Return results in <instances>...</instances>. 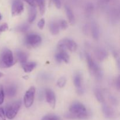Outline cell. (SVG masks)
Wrapping results in <instances>:
<instances>
[{"mask_svg":"<svg viewBox=\"0 0 120 120\" xmlns=\"http://www.w3.org/2000/svg\"><path fill=\"white\" fill-rule=\"evenodd\" d=\"M21 65H22V68L25 72L30 73L35 69L36 66V63L35 62H26L25 63H22Z\"/></svg>","mask_w":120,"mask_h":120,"instance_id":"obj_13","label":"cell"},{"mask_svg":"<svg viewBox=\"0 0 120 120\" xmlns=\"http://www.w3.org/2000/svg\"><path fill=\"white\" fill-rule=\"evenodd\" d=\"M95 55L96 57L100 61L104 60L108 56L107 52L101 48H97L95 51Z\"/></svg>","mask_w":120,"mask_h":120,"instance_id":"obj_14","label":"cell"},{"mask_svg":"<svg viewBox=\"0 0 120 120\" xmlns=\"http://www.w3.org/2000/svg\"><path fill=\"white\" fill-rule=\"evenodd\" d=\"M42 42V38L37 34H29L25 38V43L32 47L38 46Z\"/></svg>","mask_w":120,"mask_h":120,"instance_id":"obj_7","label":"cell"},{"mask_svg":"<svg viewBox=\"0 0 120 120\" xmlns=\"http://www.w3.org/2000/svg\"><path fill=\"white\" fill-rule=\"evenodd\" d=\"M3 76H4V74L0 72V78H1V77H2Z\"/></svg>","mask_w":120,"mask_h":120,"instance_id":"obj_37","label":"cell"},{"mask_svg":"<svg viewBox=\"0 0 120 120\" xmlns=\"http://www.w3.org/2000/svg\"><path fill=\"white\" fill-rule=\"evenodd\" d=\"M1 19H2V16H1V14H0V21H1Z\"/></svg>","mask_w":120,"mask_h":120,"instance_id":"obj_38","label":"cell"},{"mask_svg":"<svg viewBox=\"0 0 120 120\" xmlns=\"http://www.w3.org/2000/svg\"><path fill=\"white\" fill-rule=\"evenodd\" d=\"M111 1V0H101V2H102L103 3L105 4V3H108V2H110Z\"/></svg>","mask_w":120,"mask_h":120,"instance_id":"obj_36","label":"cell"},{"mask_svg":"<svg viewBox=\"0 0 120 120\" xmlns=\"http://www.w3.org/2000/svg\"><path fill=\"white\" fill-rule=\"evenodd\" d=\"M8 29V25H7V23H3L2 25H1L0 26V33L6 31Z\"/></svg>","mask_w":120,"mask_h":120,"instance_id":"obj_29","label":"cell"},{"mask_svg":"<svg viewBox=\"0 0 120 120\" xmlns=\"http://www.w3.org/2000/svg\"><path fill=\"white\" fill-rule=\"evenodd\" d=\"M66 83V79L65 77H62L59 79L57 82V86L59 88H63Z\"/></svg>","mask_w":120,"mask_h":120,"instance_id":"obj_25","label":"cell"},{"mask_svg":"<svg viewBox=\"0 0 120 120\" xmlns=\"http://www.w3.org/2000/svg\"><path fill=\"white\" fill-rule=\"evenodd\" d=\"M14 64V57L12 52L9 49H5L0 55V67L10 68Z\"/></svg>","mask_w":120,"mask_h":120,"instance_id":"obj_3","label":"cell"},{"mask_svg":"<svg viewBox=\"0 0 120 120\" xmlns=\"http://www.w3.org/2000/svg\"><path fill=\"white\" fill-rule=\"evenodd\" d=\"M4 101V91L2 86L0 85V105L3 103Z\"/></svg>","mask_w":120,"mask_h":120,"instance_id":"obj_27","label":"cell"},{"mask_svg":"<svg viewBox=\"0 0 120 120\" xmlns=\"http://www.w3.org/2000/svg\"><path fill=\"white\" fill-rule=\"evenodd\" d=\"M24 1L28 3L29 6H31V7H36V0H24Z\"/></svg>","mask_w":120,"mask_h":120,"instance_id":"obj_32","label":"cell"},{"mask_svg":"<svg viewBox=\"0 0 120 120\" xmlns=\"http://www.w3.org/2000/svg\"><path fill=\"white\" fill-rule=\"evenodd\" d=\"M94 94L96 98L100 103H103L104 102V97L100 89H96L94 91Z\"/></svg>","mask_w":120,"mask_h":120,"instance_id":"obj_21","label":"cell"},{"mask_svg":"<svg viewBox=\"0 0 120 120\" xmlns=\"http://www.w3.org/2000/svg\"><path fill=\"white\" fill-rule=\"evenodd\" d=\"M36 2L39 8L40 12L42 15L44 14L45 12V0H36Z\"/></svg>","mask_w":120,"mask_h":120,"instance_id":"obj_22","label":"cell"},{"mask_svg":"<svg viewBox=\"0 0 120 120\" xmlns=\"http://www.w3.org/2000/svg\"><path fill=\"white\" fill-rule=\"evenodd\" d=\"M60 26L59 23L58 22L54 21V22H52L51 23L49 24V29H50V32L53 35H57L59 34L60 30Z\"/></svg>","mask_w":120,"mask_h":120,"instance_id":"obj_17","label":"cell"},{"mask_svg":"<svg viewBox=\"0 0 120 120\" xmlns=\"http://www.w3.org/2000/svg\"><path fill=\"white\" fill-rule=\"evenodd\" d=\"M45 23V21L44 19H41L39 21L38 23V26L39 28L40 29H42L44 27Z\"/></svg>","mask_w":120,"mask_h":120,"instance_id":"obj_31","label":"cell"},{"mask_svg":"<svg viewBox=\"0 0 120 120\" xmlns=\"http://www.w3.org/2000/svg\"><path fill=\"white\" fill-rule=\"evenodd\" d=\"M65 10L66 12L67 17H68L69 22L70 25H73L75 23V16H74L73 12L72 10L70 9V8L68 6H66L65 7Z\"/></svg>","mask_w":120,"mask_h":120,"instance_id":"obj_19","label":"cell"},{"mask_svg":"<svg viewBox=\"0 0 120 120\" xmlns=\"http://www.w3.org/2000/svg\"><path fill=\"white\" fill-rule=\"evenodd\" d=\"M53 1L56 8L58 9L61 8V0H53Z\"/></svg>","mask_w":120,"mask_h":120,"instance_id":"obj_33","label":"cell"},{"mask_svg":"<svg viewBox=\"0 0 120 120\" xmlns=\"http://www.w3.org/2000/svg\"><path fill=\"white\" fill-rule=\"evenodd\" d=\"M28 28H29V25L27 24H23L22 25H21L20 26H19L17 30L18 31L21 32H25L26 30H28Z\"/></svg>","mask_w":120,"mask_h":120,"instance_id":"obj_26","label":"cell"},{"mask_svg":"<svg viewBox=\"0 0 120 120\" xmlns=\"http://www.w3.org/2000/svg\"><path fill=\"white\" fill-rule=\"evenodd\" d=\"M35 94V88L32 86L25 93V94L23 98L25 106L26 108H29L32 105L34 101Z\"/></svg>","mask_w":120,"mask_h":120,"instance_id":"obj_6","label":"cell"},{"mask_svg":"<svg viewBox=\"0 0 120 120\" xmlns=\"http://www.w3.org/2000/svg\"><path fill=\"white\" fill-rule=\"evenodd\" d=\"M59 26L60 28L62 29H66L68 28V23L65 20H61L59 22Z\"/></svg>","mask_w":120,"mask_h":120,"instance_id":"obj_28","label":"cell"},{"mask_svg":"<svg viewBox=\"0 0 120 120\" xmlns=\"http://www.w3.org/2000/svg\"><path fill=\"white\" fill-rule=\"evenodd\" d=\"M99 28L96 22H93L91 25V34L94 39L97 40L99 38Z\"/></svg>","mask_w":120,"mask_h":120,"instance_id":"obj_20","label":"cell"},{"mask_svg":"<svg viewBox=\"0 0 120 120\" xmlns=\"http://www.w3.org/2000/svg\"><path fill=\"white\" fill-rule=\"evenodd\" d=\"M59 50H64L66 49L71 52L76 51L77 49V44L75 41L69 39H63L59 42L57 45Z\"/></svg>","mask_w":120,"mask_h":120,"instance_id":"obj_5","label":"cell"},{"mask_svg":"<svg viewBox=\"0 0 120 120\" xmlns=\"http://www.w3.org/2000/svg\"><path fill=\"white\" fill-rule=\"evenodd\" d=\"M110 101H111V103H112V104H113L114 105H116L117 103V100H116V98L113 97H110Z\"/></svg>","mask_w":120,"mask_h":120,"instance_id":"obj_34","label":"cell"},{"mask_svg":"<svg viewBox=\"0 0 120 120\" xmlns=\"http://www.w3.org/2000/svg\"><path fill=\"white\" fill-rule=\"evenodd\" d=\"M0 120H6L5 111L2 108L0 107Z\"/></svg>","mask_w":120,"mask_h":120,"instance_id":"obj_30","label":"cell"},{"mask_svg":"<svg viewBox=\"0 0 120 120\" xmlns=\"http://www.w3.org/2000/svg\"><path fill=\"white\" fill-rule=\"evenodd\" d=\"M56 60L60 63L62 62H64L65 63H68L69 60V56L66 50H59V52L55 56Z\"/></svg>","mask_w":120,"mask_h":120,"instance_id":"obj_12","label":"cell"},{"mask_svg":"<svg viewBox=\"0 0 120 120\" xmlns=\"http://www.w3.org/2000/svg\"><path fill=\"white\" fill-rule=\"evenodd\" d=\"M5 92L8 97H10V98L14 97L17 93V89H16V86H15L14 84H11V85L8 86L6 88Z\"/></svg>","mask_w":120,"mask_h":120,"instance_id":"obj_16","label":"cell"},{"mask_svg":"<svg viewBox=\"0 0 120 120\" xmlns=\"http://www.w3.org/2000/svg\"><path fill=\"white\" fill-rule=\"evenodd\" d=\"M120 77H118L117 81H116V86H117V89L120 90Z\"/></svg>","mask_w":120,"mask_h":120,"instance_id":"obj_35","label":"cell"},{"mask_svg":"<svg viewBox=\"0 0 120 120\" xmlns=\"http://www.w3.org/2000/svg\"><path fill=\"white\" fill-rule=\"evenodd\" d=\"M86 107L80 102H74L69 108V112L64 115V117L68 119L84 120L89 117Z\"/></svg>","mask_w":120,"mask_h":120,"instance_id":"obj_1","label":"cell"},{"mask_svg":"<svg viewBox=\"0 0 120 120\" xmlns=\"http://www.w3.org/2000/svg\"><path fill=\"white\" fill-rule=\"evenodd\" d=\"M21 106V101L20 100L15 101L9 104L5 110V116L9 120H12L15 117Z\"/></svg>","mask_w":120,"mask_h":120,"instance_id":"obj_4","label":"cell"},{"mask_svg":"<svg viewBox=\"0 0 120 120\" xmlns=\"http://www.w3.org/2000/svg\"><path fill=\"white\" fill-rule=\"evenodd\" d=\"M86 57L88 67H89V70H90L91 74L94 75L97 80L101 79L102 77H103V73H102L101 69L94 62L91 56L89 53H86Z\"/></svg>","mask_w":120,"mask_h":120,"instance_id":"obj_2","label":"cell"},{"mask_svg":"<svg viewBox=\"0 0 120 120\" xmlns=\"http://www.w3.org/2000/svg\"><path fill=\"white\" fill-rule=\"evenodd\" d=\"M102 110L104 116L107 118H113L116 116V112L112 108L107 104L103 103Z\"/></svg>","mask_w":120,"mask_h":120,"instance_id":"obj_11","label":"cell"},{"mask_svg":"<svg viewBox=\"0 0 120 120\" xmlns=\"http://www.w3.org/2000/svg\"><path fill=\"white\" fill-rule=\"evenodd\" d=\"M42 120H60V119L59 117L54 114H48L44 116L42 118Z\"/></svg>","mask_w":120,"mask_h":120,"instance_id":"obj_24","label":"cell"},{"mask_svg":"<svg viewBox=\"0 0 120 120\" xmlns=\"http://www.w3.org/2000/svg\"><path fill=\"white\" fill-rule=\"evenodd\" d=\"M93 5L91 3H89L87 4L86 7L85 8V12L86 14L87 15V16H90L92 14L93 11Z\"/></svg>","mask_w":120,"mask_h":120,"instance_id":"obj_23","label":"cell"},{"mask_svg":"<svg viewBox=\"0 0 120 120\" xmlns=\"http://www.w3.org/2000/svg\"><path fill=\"white\" fill-rule=\"evenodd\" d=\"M73 82L79 94L83 93V89L82 87V76L80 73H77L73 77Z\"/></svg>","mask_w":120,"mask_h":120,"instance_id":"obj_9","label":"cell"},{"mask_svg":"<svg viewBox=\"0 0 120 120\" xmlns=\"http://www.w3.org/2000/svg\"><path fill=\"white\" fill-rule=\"evenodd\" d=\"M28 21L30 23L35 21L36 16V7H31L29 6V11H28Z\"/></svg>","mask_w":120,"mask_h":120,"instance_id":"obj_18","label":"cell"},{"mask_svg":"<svg viewBox=\"0 0 120 120\" xmlns=\"http://www.w3.org/2000/svg\"><path fill=\"white\" fill-rule=\"evenodd\" d=\"M24 6L21 0H15L11 7V14L12 16L20 15L23 11Z\"/></svg>","mask_w":120,"mask_h":120,"instance_id":"obj_8","label":"cell"},{"mask_svg":"<svg viewBox=\"0 0 120 120\" xmlns=\"http://www.w3.org/2000/svg\"><path fill=\"white\" fill-rule=\"evenodd\" d=\"M16 57L18 61L22 64V63L27 62L28 55L22 50H17L16 52Z\"/></svg>","mask_w":120,"mask_h":120,"instance_id":"obj_15","label":"cell"},{"mask_svg":"<svg viewBox=\"0 0 120 120\" xmlns=\"http://www.w3.org/2000/svg\"><path fill=\"white\" fill-rule=\"evenodd\" d=\"M46 99L48 104L52 109H55L56 106V97L55 93L50 89H47L45 91Z\"/></svg>","mask_w":120,"mask_h":120,"instance_id":"obj_10","label":"cell"}]
</instances>
